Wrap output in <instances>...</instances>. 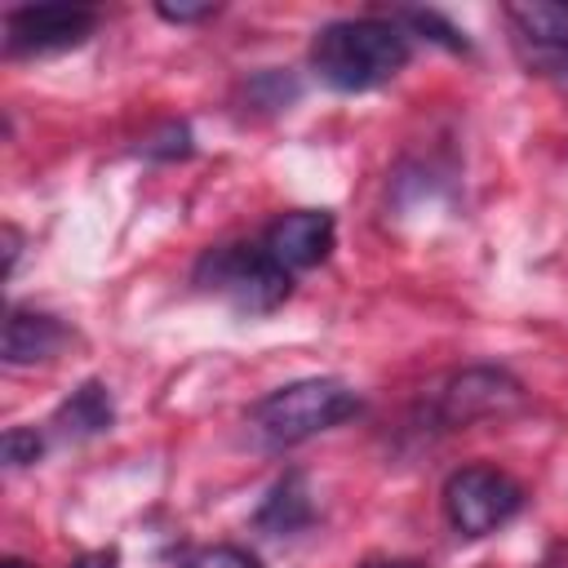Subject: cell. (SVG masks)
<instances>
[{"label":"cell","instance_id":"cell-13","mask_svg":"<svg viewBox=\"0 0 568 568\" xmlns=\"http://www.w3.org/2000/svg\"><path fill=\"white\" fill-rule=\"evenodd\" d=\"M44 453V435L31 430V426H9L4 439H0V457L9 470H22V466H36Z\"/></svg>","mask_w":568,"mask_h":568},{"label":"cell","instance_id":"cell-3","mask_svg":"<svg viewBox=\"0 0 568 568\" xmlns=\"http://www.w3.org/2000/svg\"><path fill=\"white\" fill-rule=\"evenodd\" d=\"M191 284L209 297H222L240 315H271L293 293V275L262 248V240L204 248L191 271Z\"/></svg>","mask_w":568,"mask_h":568},{"label":"cell","instance_id":"cell-12","mask_svg":"<svg viewBox=\"0 0 568 568\" xmlns=\"http://www.w3.org/2000/svg\"><path fill=\"white\" fill-rule=\"evenodd\" d=\"M248 102L262 106V111H288L297 102V80L284 75V71H275V67L271 71H257L248 80Z\"/></svg>","mask_w":568,"mask_h":568},{"label":"cell","instance_id":"cell-17","mask_svg":"<svg viewBox=\"0 0 568 568\" xmlns=\"http://www.w3.org/2000/svg\"><path fill=\"white\" fill-rule=\"evenodd\" d=\"M164 22H200V18H213L217 4H160L155 9Z\"/></svg>","mask_w":568,"mask_h":568},{"label":"cell","instance_id":"cell-7","mask_svg":"<svg viewBox=\"0 0 568 568\" xmlns=\"http://www.w3.org/2000/svg\"><path fill=\"white\" fill-rule=\"evenodd\" d=\"M333 240H337V222L328 209H293V213H280L266 231H262V248L288 271H311L320 266L328 253H333Z\"/></svg>","mask_w":568,"mask_h":568},{"label":"cell","instance_id":"cell-9","mask_svg":"<svg viewBox=\"0 0 568 568\" xmlns=\"http://www.w3.org/2000/svg\"><path fill=\"white\" fill-rule=\"evenodd\" d=\"M67 342H71V328H67L58 315L13 306L9 320H4L0 359H4L9 368H36V364L58 359V355L67 351Z\"/></svg>","mask_w":568,"mask_h":568},{"label":"cell","instance_id":"cell-19","mask_svg":"<svg viewBox=\"0 0 568 568\" xmlns=\"http://www.w3.org/2000/svg\"><path fill=\"white\" fill-rule=\"evenodd\" d=\"M18 253H22V231L18 226H4V275L18 271Z\"/></svg>","mask_w":568,"mask_h":568},{"label":"cell","instance_id":"cell-11","mask_svg":"<svg viewBox=\"0 0 568 568\" xmlns=\"http://www.w3.org/2000/svg\"><path fill=\"white\" fill-rule=\"evenodd\" d=\"M311 519H315V501H311L306 475H297V470H288L284 479H275V488L266 493V501L253 515L257 532H266V537H293Z\"/></svg>","mask_w":568,"mask_h":568},{"label":"cell","instance_id":"cell-4","mask_svg":"<svg viewBox=\"0 0 568 568\" xmlns=\"http://www.w3.org/2000/svg\"><path fill=\"white\" fill-rule=\"evenodd\" d=\"M439 501H444L448 528L457 537H466V541H479V537L506 528L524 510L528 493L510 470L475 462V466H462V470H453L444 479V497Z\"/></svg>","mask_w":568,"mask_h":568},{"label":"cell","instance_id":"cell-6","mask_svg":"<svg viewBox=\"0 0 568 568\" xmlns=\"http://www.w3.org/2000/svg\"><path fill=\"white\" fill-rule=\"evenodd\" d=\"M506 22H510V40L519 62L532 75L546 80H568V4H506Z\"/></svg>","mask_w":568,"mask_h":568},{"label":"cell","instance_id":"cell-20","mask_svg":"<svg viewBox=\"0 0 568 568\" xmlns=\"http://www.w3.org/2000/svg\"><path fill=\"white\" fill-rule=\"evenodd\" d=\"M359 568H426L422 559H364Z\"/></svg>","mask_w":568,"mask_h":568},{"label":"cell","instance_id":"cell-18","mask_svg":"<svg viewBox=\"0 0 568 568\" xmlns=\"http://www.w3.org/2000/svg\"><path fill=\"white\" fill-rule=\"evenodd\" d=\"M67 568H120V555L106 546V550H89V555H80V559H71Z\"/></svg>","mask_w":568,"mask_h":568},{"label":"cell","instance_id":"cell-8","mask_svg":"<svg viewBox=\"0 0 568 568\" xmlns=\"http://www.w3.org/2000/svg\"><path fill=\"white\" fill-rule=\"evenodd\" d=\"M524 399V386L506 368H466L457 373L439 395V422L444 426H470L479 417H501Z\"/></svg>","mask_w":568,"mask_h":568},{"label":"cell","instance_id":"cell-16","mask_svg":"<svg viewBox=\"0 0 568 568\" xmlns=\"http://www.w3.org/2000/svg\"><path fill=\"white\" fill-rule=\"evenodd\" d=\"M191 151V129L186 124H164L155 138L142 142V155L151 160H173V155H186Z\"/></svg>","mask_w":568,"mask_h":568},{"label":"cell","instance_id":"cell-5","mask_svg":"<svg viewBox=\"0 0 568 568\" xmlns=\"http://www.w3.org/2000/svg\"><path fill=\"white\" fill-rule=\"evenodd\" d=\"M98 13L84 4H22L4 13V58H49L84 44Z\"/></svg>","mask_w":568,"mask_h":568},{"label":"cell","instance_id":"cell-21","mask_svg":"<svg viewBox=\"0 0 568 568\" xmlns=\"http://www.w3.org/2000/svg\"><path fill=\"white\" fill-rule=\"evenodd\" d=\"M0 568H27V564H22V559H4Z\"/></svg>","mask_w":568,"mask_h":568},{"label":"cell","instance_id":"cell-2","mask_svg":"<svg viewBox=\"0 0 568 568\" xmlns=\"http://www.w3.org/2000/svg\"><path fill=\"white\" fill-rule=\"evenodd\" d=\"M359 408H364V399L342 377H297L288 386L266 390L248 408V430L266 448H293V444H306V439L342 426Z\"/></svg>","mask_w":568,"mask_h":568},{"label":"cell","instance_id":"cell-14","mask_svg":"<svg viewBox=\"0 0 568 568\" xmlns=\"http://www.w3.org/2000/svg\"><path fill=\"white\" fill-rule=\"evenodd\" d=\"M395 18L404 22V31H408V36H413V31H435V36H430L435 44H444V49H453V53H462V49H466V31H457L453 22H444V18H439V13H430V9H426V13H422V9H404V13H395Z\"/></svg>","mask_w":568,"mask_h":568},{"label":"cell","instance_id":"cell-15","mask_svg":"<svg viewBox=\"0 0 568 568\" xmlns=\"http://www.w3.org/2000/svg\"><path fill=\"white\" fill-rule=\"evenodd\" d=\"M182 568H262L257 555H248L244 546H204L195 550Z\"/></svg>","mask_w":568,"mask_h":568},{"label":"cell","instance_id":"cell-1","mask_svg":"<svg viewBox=\"0 0 568 568\" xmlns=\"http://www.w3.org/2000/svg\"><path fill=\"white\" fill-rule=\"evenodd\" d=\"M306 58L315 80L333 93H368L408 67L413 36L399 18H337L315 31Z\"/></svg>","mask_w":568,"mask_h":568},{"label":"cell","instance_id":"cell-10","mask_svg":"<svg viewBox=\"0 0 568 568\" xmlns=\"http://www.w3.org/2000/svg\"><path fill=\"white\" fill-rule=\"evenodd\" d=\"M115 426V399H111V386L106 382H98V377H89V382H80L58 408H53V417H49V430L58 435V439H93V435H106Z\"/></svg>","mask_w":568,"mask_h":568}]
</instances>
